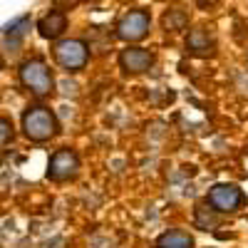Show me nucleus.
<instances>
[{"label":"nucleus","instance_id":"nucleus-3","mask_svg":"<svg viewBox=\"0 0 248 248\" xmlns=\"http://www.w3.org/2000/svg\"><path fill=\"white\" fill-rule=\"evenodd\" d=\"M87 60H90V50L82 40H62V43L55 45V62L67 72L85 70Z\"/></svg>","mask_w":248,"mask_h":248},{"label":"nucleus","instance_id":"nucleus-1","mask_svg":"<svg viewBox=\"0 0 248 248\" xmlns=\"http://www.w3.org/2000/svg\"><path fill=\"white\" fill-rule=\"evenodd\" d=\"M23 134L30 141H37V144L50 141L52 137H57L60 134V122H57L55 112L43 107V105L30 107L23 114Z\"/></svg>","mask_w":248,"mask_h":248},{"label":"nucleus","instance_id":"nucleus-12","mask_svg":"<svg viewBox=\"0 0 248 248\" xmlns=\"http://www.w3.org/2000/svg\"><path fill=\"white\" fill-rule=\"evenodd\" d=\"M15 137V129H13V122L5 119V117H0V152H3L8 144L13 141Z\"/></svg>","mask_w":248,"mask_h":248},{"label":"nucleus","instance_id":"nucleus-8","mask_svg":"<svg viewBox=\"0 0 248 248\" xmlns=\"http://www.w3.org/2000/svg\"><path fill=\"white\" fill-rule=\"evenodd\" d=\"M65 30H67V15L62 13V10H50L37 23V32L43 35L45 40H57Z\"/></svg>","mask_w":248,"mask_h":248},{"label":"nucleus","instance_id":"nucleus-2","mask_svg":"<svg viewBox=\"0 0 248 248\" xmlns=\"http://www.w3.org/2000/svg\"><path fill=\"white\" fill-rule=\"evenodd\" d=\"M17 75H20V85L28 92H32L35 97H50L52 90H55V77H52V72L45 65L43 57L25 60L23 65H20Z\"/></svg>","mask_w":248,"mask_h":248},{"label":"nucleus","instance_id":"nucleus-11","mask_svg":"<svg viewBox=\"0 0 248 248\" xmlns=\"http://www.w3.org/2000/svg\"><path fill=\"white\" fill-rule=\"evenodd\" d=\"M186 25H189V15L184 10H169L164 15V28H167V32H179Z\"/></svg>","mask_w":248,"mask_h":248},{"label":"nucleus","instance_id":"nucleus-5","mask_svg":"<svg viewBox=\"0 0 248 248\" xmlns=\"http://www.w3.org/2000/svg\"><path fill=\"white\" fill-rule=\"evenodd\" d=\"M209 203L211 209L218 214H236L246 203V194L238 189L236 184H216L209 191Z\"/></svg>","mask_w":248,"mask_h":248},{"label":"nucleus","instance_id":"nucleus-6","mask_svg":"<svg viewBox=\"0 0 248 248\" xmlns=\"http://www.w3.org/2000/svg\"><path fill=\"white\" fill-rule=\"evenodd\" d=\"M79 174V156L72 149H57L47 164V179L50 181H70Z\"/></svg>","mask_w":248,"mask_h":248},{"label":"nucleus","instance_id":"nucleus-13","mask_svg":"<svg viewBox=\"0 0 248 248\" xmlns=\"http://www.w3.org/2000/svg\"><path fill=\"white\" fill-rule=\"evenodd\" d=\"M52 3H55V10H62V13H65V10L77 8V5H79V0H52Z\"/></svg>","mask_w":248,"mask_h":248},{"label":"nucleus","instance_id":"nucleus-9","mask_svg":"<svg viewBox=\"0 0 248 248\" xmlns=\"http://www.w3.org/2000/svg\"><path fill=\"white\" fill-rule=\"evenodd\" d=\"M214 37L209 35V30L206 28H196L189 32V37H186V50L199 55V57H209L214 52Z\"/></svg>","mask_w":248,"mask_h":248},{"label":"nucleus","instance_id":"nucleus-14","mask_svg":"<svg viewBox=\"0 0 248 248\" xmlns=\"http://www.w3.org/2000/svg\"><path fill=\"white\" fill-rule=\"evenodd\" d=\"M196 3H199L201 8H209V5H214V3H218V0H196Z\"/></svg>","mask_w":248,"mask_h":248},{"label":"nucleus","instance_id":"nucleus-10","mask_svg":"<svg viewBox=\"0 0 248 248\" xmlns=\"http://www.w3.org/2000/svg\"><path fill=\"white\" fill-rule=\"evenodd\" d=\"M156 248H194V238L184 231H167L156 238Z\"/></svg>","mask_w":248,"mask_h":248},{"label":"nucleus","instance_id":"nucleus-4","mask_svg":"<svg viewBox=\"0 0 248 248\" xmlns=\"http://www.w3.org/2000/svg\"><path fill=\"white\" fill-rule=\"evenodd\" d=\"M152 28V17L147 10H129L127 15L119 17L117 23V37L124 43H139V40L147 37Z\"/></svg>","mask_w":248,"mask_h":248},{"label":"nucleus","instance_id":"nucleus-7","mask_svg":"<svg viewBox=\"0 0 248 248\" xmlns=\"http://www.w3.org/2000/svg\"><path fill=\"white\" fill-rule=\"evenodd\" d=\"M154 60H156V57H154L152 50L127 47V50H122V55H119V65H122V70L127 72V75H141V72L152 70Z\"/></svg>","mask_w":248,"mask_h":248}]
</instances>
